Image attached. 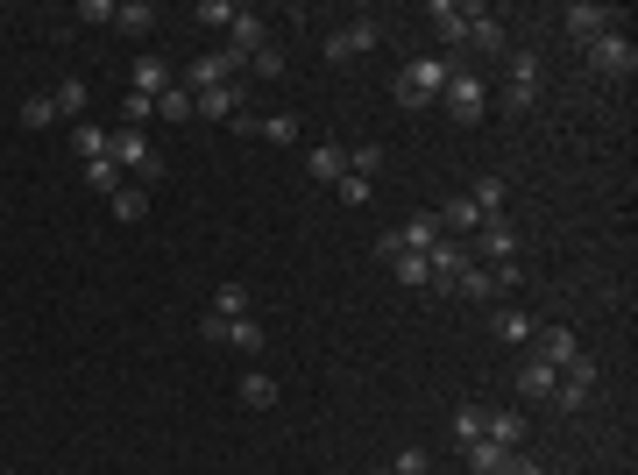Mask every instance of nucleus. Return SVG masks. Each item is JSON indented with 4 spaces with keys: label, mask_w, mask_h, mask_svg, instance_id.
Returning a JSON list of instances; mask_svg holds the SVG:
<instances>
[{
    "label": "nucleus",
    "mask_w": 638,
    "mask_h": 475,
    "mask_svg": "<svg viewBox=\"0 0 638 475\" xmlns=\"http://www.w3.org/2000/svg\"><path fill=\"white\" fill-rule=\"evenodd\" d=\"M227 78H234V71L220 64V50H206V57H192V64H185V78H178V86H185V93L199 100V93H213V86H227Z\"/></svg>",
    "instance_id": "9d476101"
},
{
    "label": "nucleus",
    "mask_w": 638,
    "mask_h": 475,
    "mask_svg": "<svg viewBox=\"0 0 638 475\" xmlns=\"http://www.w3.org/2000/svg\"><path fill=\"white\" fill-rule=\"evenodd\" d=\"M468 22H475V8H447V0H440V8H433V29H440V43H468Z\"/></svg>",
    "instance_id": "f3484780"
},
{
    "label": "nucleus",
    "mask_w": 638,
    "mask_h": 475,
    "mask_svg": "<svg viewBox=\"0 0 638 475\" xmlns=\"http://www.w3.org/2000/svg\"><path fill=\"white\" fill-rule=\"evenodd\" d=\"M561 22H568V36H582V43H596V36H603V29L617 22V15H610V8H596V0H575V8H568Z\"/></svg>",
    "instance_id": "4468645a"
},
{
    "label": "nucleus",
    "mask_w": 638,
    "mask_h": 475,
    "mask_svg": "<svg viewBox=\"0 0 638 475\" xmlns=\"http://www.w3.org/2000/svg\"><path fill=\"white\" fill-rule=\"evenodd\" d=\"M128 93H142V100H164V93H171V64H164V57H135V71H128Z\"/></svg>",
    "instance_id": "9b49d317"
},
{
    "label": "nucleus",
    "mask_w": 638,
    "mask_h": 475,
    "mask_svg": "<svg viewBox=\"0 0 638 475\" xmlns=\"http://www.w3.org/2000/svg\"><path fill=\"white\" fill-rule=\"evenodd\" d=\"M532 348H539L532 362H553V369H561V362H575V355H582L568 327H532Z\"/></svg>",
    "instance_id": "ddd939ff"
},
{
    "label": "nucleus",
    "mask_w": 638,
    "mask_h": 475,
    "mask_svg": "<svg viewBox=\"0 0 638 475\" xmlns=\"http://www.w3.org/2000/svg\"><path fill=\"white\" fill-rule=\"evenodd\" d=\"M397 242H405L412 256H426V249L440 242V220H433V213H419V220H405V227H397Z\"/></svg>",
    "instance_id": "aec40b11"
},
{
    "label": "nucleus",
    "mask_w": 638,
    "mask_h": 475,
    "mask_svg": "<svg viewBox=\"0 0 638 475\" xmlns=\"http://www.w3.org/2000/svg\"><path fill=\"white\" fill-rule=\"evenodd\" d=\"M242 405H249V412H270V405H277V383H270L263 369H256V376H242Z\"/></svg>",
    "instance_id": "c85d7f7f"
},
{
    "label": "nucleus",
    "mask_w": 638,
    "mask_h": 475,
    "mask_svg": "<svg viewBox=\"0 0 638 475\" xmlns=\"http://www.w3.org/2000/svg\"><path fill=\"white\" fill-rule=\"evenodd\" d=\"M483 440H490V447H504V454H518L525 419H518V412H490V419H483Z\"/></svg>",
    "instance_id": "dca6fc26"
},
{
    "label": "nucleus",
    "mask_w": 638,
    "mask_h": 475,
    "mask_svg": "<svg viewBox=\"0 0 638 475\" xmlns=\"http://www.w3.org/2000/svg\"><path fill=\"white\" fill-rule=\"evenodd\" d=\"M213 312H220V320H249V284H220L213 291Z\"/></svg>",
    "instance_id": "bb28decb"
},
{
    "label": "nucleus",
    "mask_w": 638,
    "mask_h": 475,
    "mask_svg": "<svg viewBox=\"0 0 638 475\" xmlns=\"http://www.w3.org/2000/svg\"><path fill=\"white\" fill-rule=\"evenodd\" d=\"M390 475H426V447H405V454H397V468Z\"/></svg>",
    "instance_id": "ea45409f"
},
{
    "label": "nucleus",
    "mask_w": 638,
    "mask_h": 475,
    "mask_svg": "<svg viewBox=\"0 0 638 475\" xmlns=\"http://www.w3.org/2000/svg\"><path fill=\"white\" fill-rule=\"evenodd\" d=\"M504 86H511V107H532L539 100V50H511Z\"/></svg>",
    "instance_id": "6e6552de"
},
{
    "label": "nucleus",
    "mask_w": 638,
    "mask_h": 475,
    "mask_svg": "<svg viewBox=\"0 0 638 475\" xmlns=\"http://www.w3.org/2000/svg\"><path fill=\"white\" fill-rule=\"evenodd\" d=\"M149 114H156V100H142V93H128V128H142Z\"/></svg>",
    "instance_id": "37998d69"
},
{
    "label": "nucleus",
    "mask_w": 638,
    "mask_h": 475,
    "mask_svg": "<svg viewBox=\"0 0 638 475\" xmlns=\"http://www.w3.org/2000/svg\"><path fill=\"white\" fill-rule=\"evenodd\" d=\"M376 164H383V149H355V156H348V171H355V178H369Z\"/></svg>",
    "instance_id": "a19ab883"
},
{
    "label": "nucleus",
    "mask_w": 638,
    "mask_h": 475,
    "mask_svg": "<svg viewBox=\"0 0 638 475\" xmlns=\"http://www.w3.org/2000/svg\"><path fill=\"white\" fill-rule=\"evenodd\" d=\"M249 71H256V78H277V71H284V50H270V43H263V50L249 57Z\"/></svg>",
    "instance_id": "4c0bfd02"
},
{
    "label": "nucleus",
    "mask_w": 638,
    "mask_h": 475,
    "mask_svg": "<svg viewBox=\"0 0 638 475\" xmlns=\"http://www.w3.org/2000/svg\"><path fill=\"white\" fill-rule=\"evenodd\" d=\"M553 376H561L553 362H525V369H518V398H525V405H546V398H553Z\"/></svg>",
    "instance_id": "2eb2a0df"
},
{
    "label": "nucleus",
    "mask_w": 638,
    "mask_h": 475,
    "mask_svg": "<svg viewBox=\"0 0 638 475\" xmlns=\"http://www.w3.org/2000/svg\"><path fill=\"white\" fill-rule=\"evenodd\" d=\"M376 43H383V22H376V15H355L348 29L327 36V57L341 64V57H362V50H376Z\"/></svg>",
    "instance_id": "423d86ee"
},
{
    "label": "nucleus",
    "mask_w": 638,
    "mask_h": 475,
    "mask_svg": "<svg viewBox=\"0 0 638 475\" xmlns=\"http://www.w3.org/2000/svg\"><path fill=\"white\" fill-rule=\"evenodd\" d=\"M227 348L234 355H263V327L256 320H227Z\"/></svg>",
    "instance_id": "cd10ccee"
},
{
    "label": "nucleus",
    "mask_w": 638,
    "mask_h": 475,
    "mask_svg": "<svg viewBox=\"0 0 638 475\" xmlns=\"http://www.w3.org/2000/svg\"><path fill=\"white\" fill-rule=\"evenodd\" d=\"M156 114H164V121H192V93H185V86H171L164 100H156Z\"/></svg>",
    "instance_id": "f704fd0d"
},
{
    "label": "nucleus",
    "mask_w": 638,
    "mask_h": 475,
    "mask_svg": "<svg viewBox=\"0 0 638 475\" xmlns=\"http://www.w3.org/2000/svg\"><path fill=\"white\" fill-rule=\"evenodd\" d=\"M256 135L263 142H298V114H270V121H256Z\"/></svg>",
    "instance_id": "473e14b6"
},
{
    "label": "nucleus",
    "mask_w": 638,
    "mask_h": 475,
    "mask_svg": "<svg viewBox=\"0 0 638 475\" xmlns=\"http://www.w3.org/2000/svg\"><path fill=\"white\" fill-rule=\"evenodd\" d=\"M114 29L121 36H149L156 29V8H149V0H128V8H114Z\"/></svg>",
    "instance_id": "5701e85b"
},
{
    "label": "nucleus",
    "mask_w": 638,
    "mask_h": 475,
    "mask_svg": "<svg viewBox=\"0 0 638 475\" xmlns=\"http://www.w3.org/2000/svg\"><path fill=\"white\" fill-rule=\"evenodd\" d=\"M192 114H199V121H234V114H242V78H227V86L199 93V100H192Z\"/></svg>",
    "instance_id": "1a4fd4ad"
},
{
    "label": "nucleus",
    "mask_w": 638,
    "mask_h": 475,
    "mask_svg": "<svg viewBox=\"0 0 638 475\" xmlns=\"http://www.w3.org/2000/svg\"><path fill=\"white\" fill-rule=\"evenodd\" d=\"M86 185H93V192H114V185H121V178H114V156H100V164H86Z\"/></svg>",
    "instance_id": "e433bc0d"
},
{
    "label": "nucleus",
    "mask_w": 638,
    "mask_h": 475,
    "mask_svg": "<svg viewBox=\"0 0 638 475\" xmlns=\"http://www.w3.org/2000/svg\"><path fill=\"white\" fill-rule=\"evenodd\" d=\"M475 242H483V256H490V263H511V249H518V242H511V227H504V213L475 227Z\"/></svg>",
    "instance_id": "a211bd4d"
},
{
    "label": "nucleus",
    "mask_w": 638,
    "mask_h": 475,
    "mask_svg": "<svg viewBox=\"0 0 638 475\" xmlns=\"http://www.w3.org/2000/svg\"><path fill=\"white\" fill-rule=\"evenodd\" d=\"M107 199H114V220H142L149 213V185H114Z\"/></svg>",
    "instance_id": "393cba45"
},
{
    "label": "nucleus",
    "mask_w": 638,
    "mask_h": 475,
    "mask_svg": "<svg viewBox=\"0 0 638 475\" xmlns=\"http://www.w3.org/2000/svg\"><path fill=\"white\" fill-rule=\"evenodd\" d=\"M199 22H206V29H227V22H234V8H220V0H206V8H199Z\"/></svg>",
    "instance_id": "79ce46f5"
},
{
    "label": "nucleus",
    "mask_w": 638,
    "mask_h": 475,
    "mask_svg": "<svg viewBox=\"0 0 638 475\" xmlns=\"http://www.w3.org/2000/svg\"><path fill=\"white\" fill-rule=\"evenodd\" d=\"M454 291H461V298H497V284H490V270H475V263L461 270V284H454Z\"/></svg>",
    "instance_id": "72a5a7b5"
},
{
    "label": "nucleus",
    "mask_w": 638,
    "mask_h": 475,
    "mask_svg": "<svg viewBox=\"0 0 638 475\" xmlns=\"http://www.w3.org/2000/svg\"><path fill=\"white\" fill-rule=\"evenodd\" d=\"M390 270H397V284H412V291H426V256H412V249H397V256H390Z\"/></svg>",
    "instance_id": "7c9ffc66"
},
{
    "label": "nucleus",
    "mask_w": 638,
    "mask_h": 475,
    "mask_svg": "<svg viewBox=\"0 0 638 475\" xmlns=\"http://www.w3.org/2000/svg\"><path fill=\"white\" fill-rule=\"evenodd\" d=\"M504 468H511V475H546V468H539L532 454H504Z\"/></svg>",
    "instance_id": "c03bdc74"
},
{
    "label": "nucleus",
    "mask_w": 638,
    "mask_h": 475,
    "mask_svg": "<svg viewBox=\"0 0 638 475\" xmlns=\"http://www.w3.org/2000/svg\"><path fill=\"white\" fill-rule=\"evenodd\" d=\"M461 270H468V249L454 242V234H440V242L426 249V291H440V298H447V291L461 284Z\"/></svg>",
    "instance_id": "7ed1b4c3"
},
{
    "label": "nucleus",
    "mask_w": 638,
    "mask_h": 475,
    "mask_svg": "<svg viewBox=\"0 0 638 475\" xmlns=\"http://www.w3.org/2000/svg\"><path fill=\"white\" fill-rule=\"evenodd\" d=\"M490 334H497L504 348H532V312H518V305H497V312H490Z\"/></svg>",
    "instance_id": "f8f14e48"
},
{
    "label": "nucleus",
    "mask_w": 638,
    "mask_h": 475,
    "mask_svg": "<svg viewBox=\"0 0 638 475\" xmlns=\"http://www.w3.org/2000/svg\"><path fill=\"white\" fill-rule=\"evenodd\" d=\"M86 100H93V93H86V78H64V86L50 93V107H57L64 121H78V114H86Z\"/></svg>",
    "instance_id": "b1692460"
},
{
    "label": "nucleus",
    "mask_w": 638,
    "mask_h": 475,
    "mask_svg": "<svg viewBox=\"0 0 638 475\" xmlns=\"http://www.w3.org/2000/svg\"><path fill=\"white\" fill-rule=\"evenodd\" d=\"M589 64H596V71H610V78H631V64H638V50H631V36H617V29H603V36L589 43Z\"/></svg>",
    "instance_id": "0eeeda50"
},
{
    "label": "nucleus",
    "mask_w": 638,
    "mask_h": 475,
    "mask_svg": "<svg viewBox=\"0 0 638 475\" xmlns=\"http://www.w3.org/2000/svg\"><path fill=\"white\" fill-rule=\"evenodd\" d=\"M596 398V362H561V376H553V405H561V412H582Z\"/></svg>",
    "instance_id": "20e7f679"
},
{
    "label": "nucleus",
    "mask_w": 638,
    "mask_h": 475,
    "mask_svg": "<svg viewBox=\"0 0 638 475\" xmlns=\"http://www.w3.org/2000/svg\"><path fill=\"white\" fill-rule=\"evenodd\" d=\"M71 149L86 156V164H100V156L114 149V135H107V128H93V121H78V128H71Z\"/></svg>",
    "instance_id": "412c9836"
},
{
    "label": "nucleus",
    "mask_w": 638,
    "mask_h": 475,
    "mask_svg": "<svg viewBox=\"0 0 638 475\" xmlns=\"http://www.w3.org/2000/svg\"><path fill=\"white\" fill-rule=\"evenodd\" d=\"M312 178H319V185H341V178H348V156H341L334 142H319V149H312Z\"/></svg>",
    "instance_id": "4be33fe9"
},
{
    "label": "nucleus",
    "mask_w": 638,
    "mask_h": 475,
    "mask_svg": "<svg viewBox=\"0 0 638 475\" xmlns=\"http://www.w3.org/2000/svg\"><path fill=\"white\" fill-rule=\"evenodd\" d=\"M483 419H490L483 405H461V412H454V440H461V447H468V440H483Z\"/></svg>",
    "instance_id": "2f4dec72"
},
{
    "label": "nucleus",
    "mask_w": 638,
    "mask_h": 475,
    "mask_svg": "<svg viewBox=\"0 0 638 475\" xmlns=\"http://www.w3.org/2000/svg\"><path fill=\"white\" fill-rule=\"evenodd\" d=\"M341 199H348V206H369L376 192H369V178H355V171H348V178H341Z\"/></svg>",
    "instance_id": "58836bf2"
},
{
    "label": "nucleus",
    "mask_w": 638,
    "mask_h": 475,
    "mask_svg": "<svg viewBox=\"0 0 638 475\" xmlns=\"http://www.w3.org/2000/svg\"><path fill=\"white\" fill-rule=\"evenodd\" d=\"M468 43H475V50H490V57H504V22H490L483 8H475V22H468Z\"/></svg>",
    "instance_id": "a878e982"
},
{
    "label": "nucleus",
    "mask_w": 638,
    "mask_h": 475,
    "mask_svg": "<svg viewBox=\"0 0 638 475\" xmlns=\"http://www.w3.org/2000/svg\"><path fill=\"white\" fill-rule=\"evenodd\" d=\"M107 156H114V164H128V171H135V185H149L156 171H164V164H156V149H149V135H142V128H121Z\"/></svg>",
    "instance_id": "39448f33"
},
{
    "label": "nucleus",
    "mask_w": 638,
    "mask_h": 475,
    "mask_svg": "<svg viewBox=\"0 0 638 475\" xmlns=\"http://www.w3.org/2000/svg\"><path fill=\"white\" fill-rule=\"evenodd\" d=\"M461 454H468V468H475V475H504V447H490V440H468Z\"/></svg>",
    "instance_id": "c756f323"
},
{
    "label": "nucleus",
    "mask_w": 638,
    "mask_h": 475,
    "mask_svg": "<svg viewBox=\"0 0 638 475\" xmlns=\"http://www.w3.org/2000/svg\"><path fill=\"white\" fill-rule=\"evenodd\" d=\"M376 475H390V468H376Z\"/></svg>",
    "instance_id": "a18cd8bd"
},
{
    "label": "nucleus",
    "mask_w": 638,
    "mask_h": 475,
    "mask_svg": "<svg viewBox=\"0 0 638 475\" xmlns=\"http://www.w3.org/2000/svg\"><path fill=\"white\" fill-rule=\"evenodd\" d=\"M22 121H29V128H50V121H57V107H50V93H36V100H22Z\"/></svg>",
    "instance_id": "c9c22d12"
},
{
    "label": "nucleus",
    "mask_w": 638,
    "mask_h": 475,
    "mask_svg": "<svg viewBox=\"0 0 638 475\" xmlns=\"http://www.w3.org/2000/svg\"><path fill=\"white\" fill-rule=\"evenodd\" d=\"M440 100H447V114H454L461 128H475V121H483V107H490V86H483V78H468V71H454L447 86H440Z\"/></svg>",
    "instance_id": "f03ea898"
},
{
    "label": "nucleus",
    "mask_w": 638,
    "mask_h": 475,
    "mask_svg": "<svg viewBox=\"0 0 638 475\" xmlns=\"http://www.w3.org/2000/svg\"><path fill=\"white\" fill-rule=\"evenodd\" d=\"M447 78H454L447 57H412L405 71H397V86H390V93H397V107H426V100H440Z\"/></svg>",
    "instance_id": "f257e3e1"
},
{
    "label": "nucleus",
    "mask_w": 638,
    "mask_h": 475,
    "mask_svg": "<svg viewBox=\"0 0 638 475\" xmlns=\"http://www.w3.org/2000/svg\"><path fill=\"white\" fill-rule=\"evenodd\" d=\"M504 192H511L504 178H475V185H468V206L483 213V220H497V213H504Z\"/></svg>",
    "instance_id": "6ab92c4d"
}]
</instances>
